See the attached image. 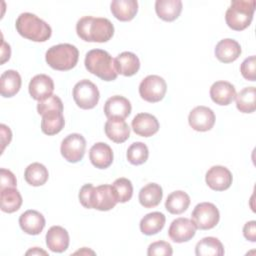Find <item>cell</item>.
<instances>
[{"label": "cell", "instance_id": "obj_42", "mask_svg": "<svg viewBox=\"0 0 256 256\" xmlns=\"http://www.w3.org/2000/svg\"><path fill=\"white\" fill-rule=\"evenodd\" d=\"M0 128H1V143H2V152H3L5 147L9 145L12 139V132L10 128L5 124H1Z\"/></svg>", "mask_w": 256, "mask_h": 256}, {"label": "cell", "instance_id": "obj_24", "mask_svg": "<svg viewBox=\"0 0 256 256\" xmlns=\"http://www.w3.org/2000/svg\"><path fill=\"white\" fill-rule=\"evenodd\" d=\"M106 136L115 143H123L130 136V128L128 124L121 119H108L105 123Z\"/></svg>", "mask_w": 256, "mask_h": 256}, {"label": "cell", "instance_id": "obj_39", "mask_svg": "<svg viewBox=\"0 0 256 256\" xmlns=\"http://www.w3.org/2000/svg\"><path fill=\"white\" fill-rule=\"evenodd\" d=\"M240 72L246 80L255 81V79H256V57L254 55L246 58L241 63Z\"/></svg>", "mask_w": 256, "mask_h": 256}, {"label": "cell", "instance_id": "obj_38", "mask_svg": "<svg viewBox=\"0 0 256 256\" xmlns=\"http://www.w3.org/2000/svg\"><path fill=\"white\" fill-rule=\"evenodd\" d=\"M172 254H173L172 246L170 243L166 241L153 242L148 246V250H147L148 256H159V255L171 256Z\"/></svg>", "mask_w": 256, "mask_h": 256}, {"label": "cell", "instance_id": "obj_7", "mask_svg": "<svg viewBox=\"0 0 256 256\" xmlns=\"http://www.w3.org/2000/svg\"><path fill=\"white\" fill-rule=\"evenodd\" d=\"M73 99L81 109H92L99 101L100 93L97 86L88 79L77 82L73 88Z\"/></svg>", "mask_w": 256, "mask_h": 256}, {"label": "cell", "instance_id": "obj_13", "mask_svg": "<svg viewBox=\"0 0 256 256\" xmlns=\"http://www.w3.org/2000/svg\"><path fill=\"white\" fill-rule=\"evenodd\" d=\"M196 226L194 222L188 218L180 217L172 221L168 229L170 239L176 243L187 242L195 236Z\"/></svg>", "mask_w": 256, "mask_h": 256}, {"label": "cell", "instance_id": "obj_1", "mask_svg": "<svg viewBox=\"0 0 256 256\" xmlns=\"http://www.w3.org/2000/svg\"><path fill=\"white\" fill-rule=\"evenodd\" d=\"M76 32L86 42L104 43L112 38L114 26L107 18L84 16L77 21Z\"/></svg>", "mask_w": 256, "mask_h": 256}, {"label": "cell", "instance_id": "obj_4", "mask_svg": "<svg viewBox=\"0 0 256 256\" xmlns=\"http://www.w3.org/2000/svg\"><path fill=\"white\" fill-rule=\"evenodd\" d=\"M84 64L86 69L91 74L99 77L104 81H113L118 76L114 64V59L105 50H90L85 56Z\"/></svg>", "mask_w": 256, "mask_h": 256}, {"label": "cell", "instance_id": "obj_36", "mask_svg": "<svg viewBox=\"0 0 256 256\" xmlns=\"http://www.w3.org/2000/svg\"><path fill=\"white\" fill-rule=\"evenodd\" d=\"M149 156V150L143 142H134L127 149V160L132 165H141L145 163Z\"/></svg>", "mask_w": 256, "mask_h": 256}, {"label": "cell", "instance_id": "obj_11", "mask_svg": "<svg viewBox=\"0 0 256 256\" xmlns=\"http://www.w3.org/2000/svg\"><path fill=\"white\" fill-rule=\"evenodd\" d=\"M188 123L195 131H209L215 124V114L212 109L206 106H197L190 111Z\"/></svg>", "mask_w": 256, "mask_h": 256}, {"label": "cell", "instance_id": "obj_44", "mask_svg": "<svg viewBox=\"0 0 256 256\" xmlns=\"http://www.w3.org/2000/svg\"><path fill=\"white\" fill-rule=\"evenodd\" d=\"M30 254H32V255H41V254L48 255V253L46 251H44L42 249H39L38 247H34L33 249H30L29 251L26 252V255H30Z\"/></svg>", "mask_w": 256, "mask_h": 256}, {"label": "cell", "instance_id": "obj_17", "mask_svg": "<svg viewBox=\"0 0 256 256\" xmlns=\"http://www.w3.org/2000/svg\"><path fill=\"white\" fill-rule=\"evenodd\" d=\"M44 216L36 210H27L19 217L20 228L29 235H38L45 227Z\"/></svg>", "mask_w": 256, "mask_h": 256}, {"label": "cell", "instance_id": "obj_16", "mask_svg": "<svg viewBox=\"0 0 256 256\" xmlns=\"http://www.w3.org/2000/svg\"><path fill=\"white\" fill-rule=\"evenodd\" d=\"M135 134L142 137H150L158 132L159 122L155 116L149 113L137 114L131 123Z\"/></svg>", "mask_w": 256, "mask_h": 256}, {"label": "cell", "instance_id": "obj_27", "mask_svg": "<svg viewBox=\"0 0 256 256\" xmlns=\"http://www.w3.org/2000/svg\"><path fill=\"white\" fill-rule=\"evenodd\" d=\"M163 197V191L159 184L148 183L139 191V202L144 208H153L160 204Z\"/></svg>", "mask_w": 256, "mask_h": 256}, {"label": "cell", "instance_id": "obj_40", "mask_svg": "<svg viewBox=\"0 0 256 256\" xmlns=\"http://www.w3.org/2000/svg\"><path fill=\"white\" fill-rule=\"evenodd\" d=\"M17 180L15 175L5 168L0 169V190L5 188L16 187Z\"/></svg>", "mask_w": 256, "mask_h": 256}, {"label": "cell", "instance_id": "obj_32", "mask_svg": "<svg viewBox=\"0 0 256 256\" xmlns=\"http://www.w3.org/2000/svg\"><path fill=\"white\" fill-rule=\"evenodd\" d=\"M49 173L47 168L38 162H34L27 166L24 172L25 181L34 187L42 186L48 180Z\"/></svg>", "mask_w": 256, "mask_h": 256}, {"label": "cell", "instance_id": "obj_8", "mask_svg": "<svg viewBox=\"0 0 256 256\" xmlns=\"http://www.w3.org/2000/svg\"><path fill=\"white\" fill-rule=\"evenodd\" d=\"M220 219L218 208L210 202H202L195 206L191 214V220L197 229L209 230L214 228Z\"/></svg>", "mask_w": 256, "mask_h": 256}, {"label": "cell", "instance_id": "obj_10", "mask_svg": "<svg viewBox=\"0 0 256 256\" xmlns=\"http://www.w3.org/2000/svg\"><path fill=\"white\" fill-rule=\"evenodd\" d=\"M86 149V140L79 133L67 135L61 142V155L70 163H76L82 160Z\"/></svg>", "mask_w": 256, "mask_h": 256}, {"label": "cell", "instance_id": "obj_19", "mask_svg": "<svg viewBox=\"0 0 256 256\" xmlns=\"http://www.w3.org/2000/svg\"><path fill=\"white\" fill-rule=\"evenodd\" d=\"M69 242V234L61 226H52L46 233V245L52 252L62 253L66 251Z\"/></svg>", "mask_w": 256, "mask_h": 256}, {"label": "cell", "instance_id": "obj_25", "mask_svg": "<svg viewBox=\"0 0 256 256\" xmlns=\"http://www.w3.org/2000/svg\"><path fill=\"white\" fill-rule=\"evenodd\" d=\"M21 76L15 70H6L0 77V92L4 98L16 95L21 88Z\"/></svg>", "mask_w": 256, "mask_h": 256}, {"label": "cell", "instance_id": "obj_29", "mask_svg": "<svg viewBox=\"0 0 256 256\" xmlns=\"http://www.w3.org/2000/svg\"><path fill=\"white\" fill-rule=\"evenodd\" d=\"M65 125L63 112L52 111L42 115L41 130L46 135H55L59 133Z\"/></svg>", "mask_w": 256, "mask_h": 256}, {"label": "cell", "instance_id": "obj_22", "mask_svg": "<svg viewBox=\"0 0 256 256\" xmlns=\"http://www.w3.org/2000/svg\"><path fill=\"white\" fill-rule=\"evenodd\" d=\"M115 68L118 74L126 77L135 75L140 68L139 58L132 52H122L114 59Z\"/></svg>", "mask_w": 256, "mask_h": 256}, {"label": "cell", "instance_id": "obj_37", "mask_svg": "<svg viewBox=\"0 0 256 256\" xmlns=\"http://www.w3.org/2000/svg\"><path fill=\"white\" fill-rule=\"evenodd\" d=\"M52 111H58V112H63V103L62 100L56 96V95H51L48 98L38 101L37 104V112L39 115H44L48 112Z\"/></svg>", "mask_w": 256, "mask_h": 256}, {"label": "cell", "instance_id": "obj_5", "mask_svg": "<svg viewBox=\"0 0 256 256\" xmlns=\"http://www.w3.org/2000/svg\"><path fill=\"white\" fill-rule=\"evenodd\" d=\"M79 59L78 49L68 43H62L50 47L46 54L47 64L54 70L68 71L74 68Z\"/></svg>", "mask_w": 256, "mask_h": 256}, {"label": "cell", "instance_id": "obj_18", "mask_svg": "<svg viewBox=\"0 0 256 256\" xmlns=\"http://www.w3.org/2000/svg\"><path fill=\"white\" fill-rule=\"evenodd\" d=\"M210 97L218 105H229L236 97L235 87L227 81H216L210 87Z\"/></svg>", "mask_w": 256, "mask_h": 256}, {"label": "cell", "instance_id": "obj_14", "mask_svg": "<svg viewBox=\"0 0 256 256\" xmlns=\"http://www.w3.org/2000/svg\"><path fill=\"white\" fill-rule=\"evenodd\" d=\"M130 101L120 95H115L107 99L104 105V113L108 119L124 120L131 113Z\"/></svg>", "mask_w": 256, "mask_h": 256}, {"label": "cell", "instance_id": "obj_33", "mask_svg": "<svg viewBox=\"0 0 256 256\" xmlns=\"http://www.w3.org/2000/svg\"><path fill=\"white\" fill-rule=\"evenodd\" d=\"M195 254L197 256H222L224 255V247L218 238L209 236L196 244Z\"/></svg>", "mask_w": 256, "mask_h": 256}, {"label": "cell", "instance_id": "obj_2", "mask_svg": "<svg viewBox=\"0 0 256 256\" xmlns=\"http://www.w3.org/2000/svg\"><path fill=\"white\" fill-rule=\"evenodd\" d=\"M79 201L83 207L99 211H109L117 204L112 187L108 184L97 187L90 183L83 185L79 191Z\"/></svg>", "mask_w": 256, "mask_h": 256}, {"label": "cell", "instance_id": "obj_23", "mask_svg": "<svg viewBox=\"0 0 256 256\" xmlns=\"http://www.w3.org/2000/svg\"><path fill=\"white\" fill-rule=\"evenodd\" d=\"M110 9L117 20L126 22L136 16L138 2L136 0H114L111 2Z\"/></svg>", "mask_w": 256, "mask_h": 256}, {"label": "cell", "instance_id": "obj_26", "mask_svg": "<svg viewBox=\"0 0 256 256\" xmlns=\"http://www.w3.org/2000/svg\"><path fill=\"white\" fill-rule=\"evenodd\" d=\"M155 11L160 19L172 22L179 17L182 11V2L180 0H157Z\"/></svg>", "mask_w": 256, "mask_h": 256}, {"label": "cell", "instance_id": "obj_3", "mask_svg": "<svg viewBox=\"0 0 256 256\" xmlns=\"http://www.w3.org/2000/svg\"><path fill=\"white\" fill-rule=\"evenodd\" d=\"M17 32L24 38L34 42H45L52 34V29L35 14L21 13L15 22Z\"/></svg>", "mask_w": 256, "mask_h": 256}, {"label": "cell", "instance_id": "obj_6", "mask_svg": "<svg viewBox=\"0 0 256 256\" xmlns=\"http://www.w3.org/2000/svg\"><path fill=\"white\" fill-rule=\"evenodd\" d=\"M255 0H234L225 13L226 24L235 31L246 29L252 22Z\"/></svg>", "mask_w": 256, "mask_h": 256}, {"label": "cell", "instance_id": "obj_41", "mask_svg": "<svg viewBox=\"0 0 256 256\" xmlns=\"http://www.w3.org/2000/svg\"><path fill=\"white\" fill-rule=\"evenodd\" d=\"M243 235L247 240L251 242L256 241V221L252 220L245 223L243 227Z\"/></svg>", "mask_w": 256, "mask_h": 256}, {"label": "cell", "instance_id": "obj_31", "mask_svg": "<svg viewBox=\"0 0 256 256\" xmlns=\"http://www.w3.org/2000/svg\"><path fill=\"white\" fill-rule=\"evenodd\" d=\"M190 205L189 195L181 190L170 193L165 201V208L171 214H181L187 210Z\"/></svg>", "mask_w": 256, "mask_h": 256}, {"label": "cell", "instance_id": "obj_43", "mask_svg": "<svg viewBox=\"0 0 256 256\" xmlns=\"http://www.w3.org/2000/svg\"><path fill=\"white\" fill-rule=\"evenodd\" d=\"M11 55V49L9 44H7L5 41H2L1 46V64H4L7 60H9Z\"/></svg>", "mask_w": 256, "mask_h": 256}, {"label": "cell", "instance_id": "obj_20", "mask_svg": "<svg viewBox=\"0 0 256 256\" xmlns=\"http://www.w3.org/2000/svg\"><path fill=\"white\" fill-rule=\"evenodd\" d=\"M215 56L222 63H231L235 61L241 54L240 44L230 38L220 40L215 47Z\"/></svg>", "mask_w": 256, "mask_h": 256}, {"label": "cell", "instance_id": "obj_34", "mask_svg": "<svg viewBox=\"0 0 256 256\" xmlns=\"http://www.w3.org/2000/svg\"><path fill=\"white\" fill-rule=\"evenodd\" d=\"M236 107L242 113H252L255 111V87H245L236 94Z\"/></svg>", "mask_w": 256, "mask_h": 256}, {"label": "cell", "instance_id": "obj_9", "mask_svg": "<svg viewBox=\"0 0 256 256\" xmlns=\"http://www.w3.org/2000/svg\"><path fill=\"white\" fill-rule=\"evenodd\" d=\"M167 91L165 80L158 75H148L139 85V94L141 98L150 103L161 101Z\"/></svg>", "mask_w": 256, "mask_h": 256}, {"label": "cell", "instance_id": "obj_28", "mask_svg": "<svg viewBox=\"0 0 256 256\" xmlns=\"http://www.w3.org/2000/svg\"><path fill=\"white\" fill-rule=\"evenodd\" d=\"M165 221V215L161 212L148 213L140 221V230L145 235H155L163 229Z\"/></svg>", "mask_w": 256, "mask_h": 256}, {"label": "cell", "instance_id": "obj_12", "mask_svg": "<svg viewBox=\"0 0 256 256\" xmlns=\"http://www.w3.org/2000/svg\"><path fill=\"white\" fill-rule=\"evenodd\" d=\"M205 181L209 188L215 191L227 190L233 181L232 173L224 166H212L205 175Z\"/></svg>", "mask_w": 256, "mask_h": 256}, {"label": "cell", "instance_id": "obj_21", "mask_svg": "<svg viewBox=\"0 0 256 256\" xmlns=\"http://www.w3.org/2000/svg\"><path fill=\"white\" fill-rule=\"evenodd\" d=\"M89 159L96 168L106 169L113 162V151L108 144L98 142L90 148Z\"/></svg>", "mask_w": 256, "mask_h": 256}, {"label": "cell", "instance_id": "obj_15", "mask_svg": "<svg viewBox=\"0 0 256 256\" xmlns=\"http://www.w3.org/2000/svg\"><path fill=\"white\" fill-rule=\"evenodd\" d=\"M29 94L30 96L41 101L52 95L54 91V82L52 78L46 74L35 75L29 82Z\"/></svg>", "mask_w": 256, "mask_h": 256}, {"label": "cell", "instance_id": "obj_30", "mask_svg": "<svg viewBox=\"0 0 256 256\" xmlns=\"http://www.w3.org/2000/svg\"><path fill=\"white\" fill-rule=\"evenodd\" d=\"M0 200L1 210L6 213L16 212L23 202L20 192L15 187L0 190Z\"/></svg>", "mask_w": 256, "mask_h": 256}, {"label": "cell", "instance_id": "obj_35", "mask_svg": "<svg viewBox=\"0 0 256 256\" xmlns=\"http://www.w3.org/2000/svg\"><path fill=\"white\" fill-rule=\"evenodd\" d=\"M117 203H125L132 198L133 186L129 179L121 177L116 179L111 185Z\"/></svg>", "mask_w": 256, "mask_h": 256}]
</instances>
